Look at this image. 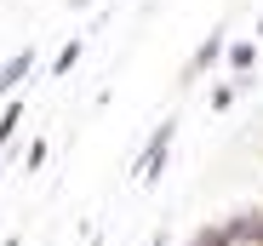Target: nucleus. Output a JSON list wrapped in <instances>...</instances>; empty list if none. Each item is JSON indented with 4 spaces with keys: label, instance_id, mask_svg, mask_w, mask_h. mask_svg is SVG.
<instances>
[{
    "label": "nucleus",
    "instance_id": "1",
    "mask_svg": "<svg viewBox=\"0 0 263 246\" xmlns=\"http://www.w3.org/2000/svg\"><path fill=\"white\" fill-rule=\"evenodd\" d=\"M172 138H178V120H160L155 138H149V149L138 155V166H132V178H138V183H155V178H160L166 155H172Z\"/></svg>",
    "mask_w": 263,
    "mask_h": 246
},
{
    "label": "nucleus",
    "instance_id": "2",
    "mask_svg": "<svg viewBox=\"0 0 263 246\" xmlns=\"http://www.w3.org/2000/svg\"><path fill=\"white\" fill-rule=\"evenodd\" d=\"M223 63H229V74H235V80H246V74L257 69V46H252V40H235V46L223 52Z\"/></svg>",
    "mask_w": 263,
    "mask_h": 246
}]
</instances>
